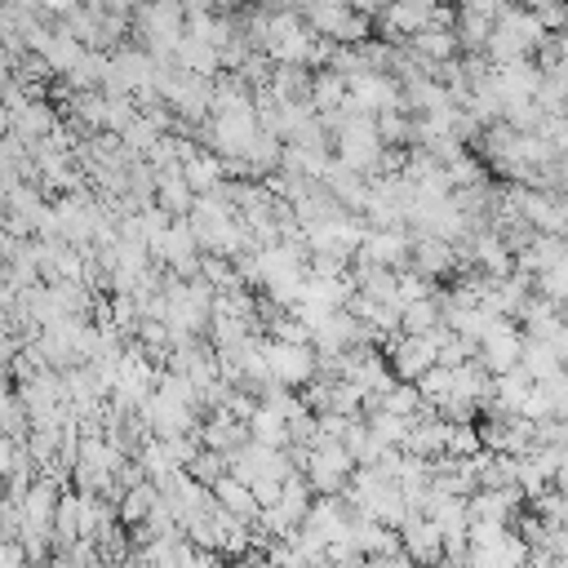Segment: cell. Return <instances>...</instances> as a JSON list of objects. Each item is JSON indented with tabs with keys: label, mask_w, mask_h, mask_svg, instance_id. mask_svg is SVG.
Returning <instances> with one entry per match:
<instances>
[{
	"label": "cell",
	"mask_w": 568,
	"mask_h": 568,
	"mask_svg": "<svg viewBox=\"0 0 568 568\" xmlns=\"http://www.w3.org/2000/svg\"><path fill=\"white\" fill-rule=\"evenodd\" d=\"M266 364H271V373L284 377V382H297V377L311 373V355H306L302 346H293V342H288V346H275Z\"/></svg>",
	"instance_id": "8992f818"
},
{
	"label": "cell",
	"mask_w": 568,
	"mask_h": 568,
	"mask_svg": "<svg viewBox=\"0 0 568 568\" xmlns=\"http://www.w3.org/2000/svg\"><path fill=\"white\" fill-rule=\"evenodd\" d=\"M0 568H27V546L13 537H0Z\"/></svg>",
	"instance_id": "ba28073f"
},
{
	"label": "cell",
	"mask_w": 568,
	"mask_h": 568,
	"mask_svg": "<svg viewBox=\"0 0 568 568\" xmlns=\"http://www.w3.org/2000/svg\"><path fill=\"white\" fill-rule=\"evenodd\" d=\"M399 546H404V555H408L413 564H422V568L444 564V537H439V528H435L426 515H408V519L399 524Z\"/></svg>",
	"instance_id": "7a4b0ae2"
},
{
	"label": "cell",
	"mask_w": 568,
	"mask_h": 568,
	"mask_svg": "<svg viewBox=\"0 0 568 568\" xmlns=\"http://www.w3.org/2000/svg\"><path fill=\"white\" fill-rule=\"evenodd\" d=\"M479 342H484V364H488V368H497V377H501V373H510V368H519V351H524V342L515 337V328H510V324H501V320H497Z\"/></svg>",
	"instance_id": "277c9868"
},
{
	"label": "cell",
	"mask_w": 568,
	"mask_h": 568,
	"mask_svg": "<svg viewBox=\"0 0 568 568\" xmlns=\"http://www.w3.org/2000/svg\"><path fill=\"white\" fill-rule=\"evenodd\" d=\"M373 564H377V568H417L408 555H395V550H390V555H377Z\"/></svg>",
	"instance_id": "30bf717a"
},
{
	"label": "cell",
	"mask_w": 568,
	"mask_h": 568,
	"mask_svg": "<svg viewBox=\"0 0 568 568\" xmlns=\"http://www.w3.org/2000/svg\"><path fill=\"white\" fill-rule=\"evenodd\" d=\"M155 501H160V497H155V488H146V484H142V488H129V493H124V501H120V515H124L129 524H142V519L155 510Z\"/></svg>",
	"instance_id": "52a82bcc"
},
{
	"label": "cell",
	"mask_w": 568,
	"mask_h": 568,
	"mask_svg": "<svg viewBox=\"0 0 568 568\" xmlns=\"http://www.w3.org/2000/svg\"><path fill=\"white\" fill-rule=\"evenodd\" d=\"M124 568H151V564H146V559H142V555H138V559H129V564H124Z\"/></svg>",
	"instance_id": "8fae6325"
},
{
	"label": "cell",
	"mask_w": 568,
	"mask_h": 568,
	"mask_svg": "<svg viewBox=\"0 0 568 568\" xmlns=\"http://www.w3.org/2000/svg\"><path fill=\"white\" fill-rule=\"evenodd\" d=\"M182 568H226V564H222V555H213V550H195V546H191V555H186Z\"/></svg>",
	"instance_id": "9c48e42d"
},
{
	"label": "cell",
	"mask_w": 568,
	"mask_h": 568,
	"mask_svg": "<svg viewBox=\"0 0 568 568\" xmlns=\"http://www.w3.org/2000/svg\"><path fill=\"white\" fill-rule=\"evenodd\" d=\"M311 488L320 493V497H333L342 484H346V475H351V453L342 448V444H320L315 453H311Z\"/></svg>",
	"instance_id": "3957f363"
},
{
	"label": "cell",
	"mask_w": 568,
	"mask_h": 568,
	"mask_svg": "<svg viewBox=\"0 0 568 568\" xmlns=\"http://www.w3.org/2000/svg\"><path fill=\"white\" fill-rule=\"evenodd\" d=\"M528 541L519 532H497L493 541H475L466 546V568H524L528 564Z\"/></svg>",
	"instance_id": "6da1fadb"
},
{
	"label": "cell",
	"mask_w": 568,
	"mask_h": 568,
	"mask_svg": "<svg viewBox=\"0 0 568 568\" xmlns=\"http://www.w3.org/2000/svg\"><path fill=\"white\" fill-rule=\"evenodd\" d=\"M209 497H213L226 515H235V519H244V524H257V515H262V506H257L253 488H248V484H240L235 475H222V479L209 488Z\"/></svg>",
	"instance_id": "5b68a950"
}]
</instances>
